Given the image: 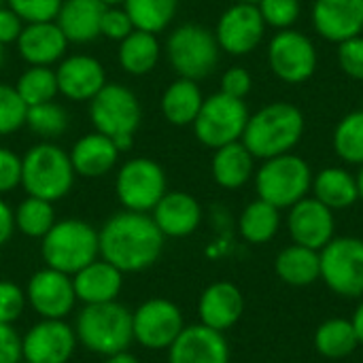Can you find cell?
<instances>
[{"label": "cell", "instance_id": "obj_1", "mask_svg": "<svg viewBox=\"0 0 363 363\" xmlns=\"http://www.w3.org/2000/svg\"><path fill=\"white\" fill-rule=\"evenodd\" d=\"M100 257L123 274H138L157 264L164 251V234L149 213L119 211L98 230Z\"/></svg>", "mask_w": 363, "mask_h": 363}, {"label": "cell", "instance_id": "obj_2", "mask_svg": "<svg viewBox=\"0 0 363 363\" xmlns=\"http://www.w3.org/2000/svg\"><path fill=\"white\" fill-rule=\"evenodd\" d=\"M306 130L304 113L291 102H270L255 111L245 128L242 145L255 160H270L291 153Z\"/></svg>", "mask_w": 363, "mask_h": 363}, {"label": "cell", "instance_id": "obj_3", "mask_svg": "<svg viewBox=\"0 0 363 363\" xmlns=\"http://www.w3.org/2000/svg\"><path fill=\"white\" fill-rule=\"evenodd\" d=\"M72 328L79 347L98 357H108L113 353L128 351L134 342L132 311L119 300L83 306Z\"/></svg>", "mask_w": 363, "mask_h": 363}, {"label": "cell", "instance_id": "obj_4", "mask_svg": "<svg viewBox=\"0 0 363 363\" xmlns=\"http://www.w3.org/2000/svg\"><path fill=\"white\" fill-rule=\"evenodd\" d=\"M74 179L68 151L51 140H38L21 155V187L28 196L55 204L70 194Z\"/></svg>", "mask_w": 363, "mask_h": 363}, {"label": "cell", "instance_id": "obj_5", "mask_svg": "<svg viewBox=\"0 0 363 363\" xmlns=\"http://www.w3.org/2000/svg\"><path fill=\"white\" fill-rule=\"evenodd\" d=\"M40 257L47 268L72 277L100 257L98 228L77 217L55 221L40 238Z\"/></svg>", "mask_w": 363, "mask_h": 363}, {"label": "cell", "instance_id": "obj_6", "mask_svg": "<svg viewBox=\"0 0 363 363\" xmlns=\"http://www.w3.org/2000/svg\"><path fill=\"white\" fill-rule=\"evenodd\" d=\"M89 119L96 132L111 136L117 149L125 153L134 147V134L143 119L140 100L130 87L106 83L89 100Z\"/></svg>", "mask_w": 363, "mask_h": 363}, {"label": "cell", "instance_id": "obj_7", "mask_svg": "<svg viewBox=\"0 0 363 363\" xmlns=\"http://www.w3.org/2000/svg\"><path fill=\"white\" fill-rule=\"evenodd\" d=\"M313 168L296 153H283L264 160L255 168V194L277 208H291L296 202L308 196L313 187Z\"/></svg>", "mask_w": 363, "mask_h": 363}, {"label": "cell", "instance_id": "obj_8", "mask_svg": "<svg viewBox=\"0 0 363 363\" xmlns=\"http://www.w3.org/2000/svg\"><path fill=\"white\" fill-rule=\"evenodd\" d=\"M168 64L172 70L191 81L208 77L219 64V43L215 32L200 23H183L174 28L164 45Z\"/></svg>", "mask_w": 363, "mask_h": 363}, {"label": "cell", "instance_id": "obj_9", "mask_svg": "<svg viewBox=\"0 0 363 363\" xmlns=\"http://www.w3.org/2000/svg\"><path fill=\"white\" fill-rule=\"evenodd\" d=\"M249 117L251 113L245 100L217 91L204 98L202 108L196 121L191 123V128H194L198 143L215 151L223 145L240 140Z\"/></svg>", "mask_w": 363, "mask_h": 363}, {"label": "cell", "instance_id": "obj_10", "mask_svg": "<svg viewBox=\"0 0 363 363\" xmlns=\"http://www.w3.org/2000/svg\"><path fill=\"white\" fill-rule=\"evenodd\" d=\"M166 191V172L151 157H130L117 170L115 196L125 211L151 213Z\"/></svg>", "mask_w": 363, "mask_h": 363}, {"label": "cell", "instance_id": "obj_11", "mask_svg": "<svg viewBox=\"0 0 363 363\" xmlns=\"http://www.w3.org/2000/svg\"><path fill=\"white\" fill-rule=\"evenodd\" d=\"M321 281L340 298H363V240L334 236L321 251Z\"/></svg>", "mask_w": 363, "mask_h": 363}, {"label": "cell", "instance_id": "obj_12", "mask_svg": "<svg viewBox=\"0 0 363 363\" xmlns=\"http://www.w3.org/2000/svg\"><path fill=\"white\" fill-rule=\"evenodd\" d=\"M183 328V311L168 298H149L132 311L134 342L147 351H168Z\"/></svg>", "mask_w": 363, "mask_h": 363}, {"label": "cell", "instance_id": "obj_13", "mask_svg": "<svg viewBox=\"0 0 363 363\" xmlns=\"http://www.w3.org/2000/svg\"><path fill=\"white\" fill-rule=\"evenodd\" d=\"M319 64V53L315 43L294 28L277 30L268 43V66L277 79L289 85L306 83Z\"/></svg>", "mask_w": 363, "mask_h": 363}, {"label": "cell", "instance_id": "obj_14", "mask_svg": "<svg viewBox=\"0 0 363 363\" xmlns=\"http://www.w3.org/2000/svg\"><path fill=\"white\" fill-rule=\"evenodd\" d=\"M77 349L74 328L66 319H38L21 334L23 363H70Z\"/></svg>", "mask_w": 363, "mask_h": 363}, {"label": "cell", "instance_id": "obj_15", "mask_svg": "<svg viewBox=\"0 0 363 363\" xmlns=\"http://www.w3.org/2000/svg\"><path fill=\"white\" fill-rule=\"evenodd\" d=\"M28 308L38 319H68L77 302L72 277L53 268H40L23 287Z\"/></svg>", "mask_w": 363, "mask_h": 363}, {"label": "cell", "instance_id": "obj_16", "mask_svg": "<svg viewBox=\"0 0 363 363\" xmlns=\"http://www.w3.org/2000/svg\"><path fill=\"white\" fill-rule=\"evenodd\" d=\"M266 28L268 26L264 23L257 4L236 2L221 13L213 32L221 51L240 57L249 55L262 45Z\"/></svg>", "mask_w": 363, "mask_h": 363}, {"label": "cell", "instance_id": "obj_17", "mask_svg": "<svg viewBox=\"0 0 363 363\" xmlns=\"http://www.w3.org/2000/svg\"><path fill=\"white\" fill-rule=\"evenodd\" d=\"M287 232L296 245L321 251L336 236V217L317 198L306 196L287 208Z\"/></svg>", "mask_w": 363, "mask_h": 363}, {"label": "cell", "instance_id": "obj_18", "mask_svg": "<svg viewBox=\"0 0 363 363\" xmlns=\"http://www.w3.org/2000/svg\"><path fill=\"white\" fill-rule=\"evenodd\" d=\"M57 91L72 102H89L108 81L102 62L87 53L64 55L55 66Z\"/></svg>", "mask_w": 363, "mask_h": 363}, {"label": "cell", "instance_id": "obj_19", "mask_svg": "<svg viewBox=\"0 0 363 363\" xmlns=\"http://www.w3.org/2000/svg\"><path fill=\"white\" fill-rule=\"evenodd\" d=\"M166 353L168 363H230V342L223 332L194 323L183 328Z\"/></svg>", "mask_w": 363, "mask_h": 363}, {"label": "cell", "instance_id": "obj_20", "mask_svg": "<svg viewBox=\"0 0 363 363\" xmlns=\"http://www.w3.org/2000/svg\"><path fill=\"white\" fill-rule=\"evenodd\" d=\"M311 21L328 43H345L363 34V0H315Z\"/></svg>", "mask_w": 363, "mask_h": 363}, {"label": "cell", "instance_id": "obj_21", "mask_svg": "<svg viewBox=\"0 0 363 363\" xmlns=\"http://www.w3.org/2000/svg\"><path fill=\"white\" fill-rule=\"evenodd\" d=\"M242 313H245V296L230 281H215L200 294L198 319L202 325L211 330L225 334L240 321Z\"/></svg>", "mask_w": 363, "mask_h": 363}, {"label": "cell", "instance_id": "obj_22", "mask_svg": "<svg viewBox=\"0 0 363 363\" xmlns=\"http://www.w3.org/2000/svg\"><path fill=\"white\" fill-rule=\"evenodd\" d=\"M149 215L164 238H187L202 223V206L187 191H166Z\"/></svg>", "mask_w": 363, "mask_h": 363}, {"label": "cell", "instance_id": "obj_23", "mask_svg": "<svg viewBox=\"0 0 363 363\" xmlns=\"http://www.w3.org/2000/svg\"><path fill=\"white\" fill-rule=\"evenodd\" d=\"M15 45L28 66H53L66 55L68 38L55 21H40L26 23Z\"/></svg>", "mask_w": 363, "mask_h": 363}, {"label": "cell", "instance_id": "obj_24", "mask_svg": "<svg viewBox=\"0 0 363 363\" xmlns=\"http://www.w3.org/2000/svg\"><path fill=\"white\" fill-rule=\"evenodd\" d=\"M74 174L83 179H100L106 177L111 170L117 168L121 151L117 149L115 140L100 132L83 134L74 140L68 151Z\"/></svg>", "mask_w": 363, "mask_h": 363}, {"label": "cell", "instance_id": "obj_25", "mask_svg": "<svg viewBox=\"0 0 363 363\" xmlns=\"http://www.w3.org/2000/svg\"><path fill=\"white\" fill-rule=\"evenodd\" d=\"M123 279L125 274L121 270L98 257L72 274L77 302H81L83 306L115 302L119 300V294L123 289Z\"/></svg>", "mask_w": 363, "mask_h": 363}, {"label": "cell", "instance_id": "obj_26", "mask_svg": "<svg viewBox=\"0 0 363 363\" xmlns=\"http://www.w3.org/2000/svg\"><path fill=\"white\" fill-rule=\"evenodd\" d=\"M211 174H213V181L223 189L228 191L240 189L255 174V157L242 145V140L223 145L213 151Z\"/></svg>", "mask_w": 363, "mask_h": 363}, {"label": "cell", "instance_id": "obj_27", "mask_svg": "<svg viewBox=\"0 0 363 363\" xmlns=\"http://www.w3.org/2000/svg\"><path fill=\"white\" fill-rule=\"evenodd\" d=\"M104 4L100 0H62L55 23L68 43L85 45L100 36V19Z\"/></svg>", "mask_w": 363, "mask_h": 363}, {"label": "cell", "instance_id": "obj_28", "mask_svg": "<svg viewBox=\"0 0 363 363\" xmlns=\"http://www.w3.org/2000/svg\"><path fill=\"white\" fill-rule=\"evenodd\" d=\"M202 102H204V94L200 89L198 81L177 77L164 89L162 100H160V108H162L164 119L170 125L185 128V125H191L196 121V117L202 108Z\"/></svg>", "mask_w": 363, "mask_h": 363}, {"label": "cell", "instance_id": "obj_29", "mask_svg": "<svg viewBox=\"0 0 363 363\" xmlns=\"http://www.w3.org/2000/svg\"><path fill=\"white\" fill-rule=\"evenodd\" d=\"M313 198L325 204L330 211H345L351 208L359 200L357 179L347 168L328 166L313 177Z\"/></svg>", "mask_w": 363, "mask_h": 363}, {"label": "cell", "instance_id": "obj_30", "mask_svg": "<svg viewBox=\"0 0 363 363\" xmlns=\"http://www.w3.org/2000/svg\"><path fill=\"white\" fill-rule=\"evenodd\" d=\"M274 272L289 287H308L321 279L319 251L294 242L274 257Z\"/></svg>", "mask_w": 363, "mask_h": 363}, {"label": "cell", "instance_id": "obj_31", "mask_svg": "<svg viewBox=\"0 0 363 363\" xmlns=\"http://www.w3.org/2000/svg\"><path fill=\"white\" fill-rule=\"evenodd\" d=\"M162 57V43L157 34L134 30L119 43L117 60L123 72L132 77H145L155 70L157 62Z\"/></svg>", "mask_w": 363, "mask_h": 363}, {"label": "cell", "instance_id": "obj_32", "mask_svg": "<svg viewBox=\"0 0 363 363\" xmlns=\"http://www.w3.org/2000/svg\"><path fill=\"white\" fill-rule=\"evenodd\" d=\"M281 230V208L270 202L255 198L249 202L238 217V232L249 245H266Z\"/></svg>", "mask_w": 363, "mask_h": 363}, {"label": "cell", "instance_id": "obj_33", "mask_svg": "<svg viewBox=\"0 0 363 363\" xmlns=\"http://www.w3.org/2000/svg\"><path fill=\"white\" fill-rule=\"evenodd\" d=\"M313 342L317 353L325 359H345L353 355L359 347V338L355 334L351 319H342V317H332L323 321L317 328Z\"/></svg>", "mask_w": 363, "mask_h": 363}, {"label": "cell", "instance_id": "obj_34", "mask_svg": "<svg viewBox=\"0 0 363 363\" xmlns=\"http://www.w3.org/2000/svg\"><path fill=\"white\" fill-rule=\"evenodd\" d=\"M57 221L53 202L26 196L15 208V230L32 240H40Z\"/></svg>", "mask_w": 363, "mask_h": 363}, {"label": "cell", "instance_id": "obj_35", "mask_svg": "<svg viewBox=\"0 0 363 363\" xmlns=\"http://www.w3.org/2000/svg\"><path fill=\"white\" fill-rule=\"evenodd\" d=\"M123 9L136 30L160 34L172 23L179 11V0H125Z\"/></svg>", "mask_w": 363, "mask_h": 363}, {"label": "cell", "instance_id": "obj_36", "mask_svg": "<svg viewBox=\"0 0 363 363\" xmlns=\"http://www.w3.org/2000/svg\"><path fill=\"white\" fill-rule=\"evenodd\" d=\"M26 128L34 136H38L40 140L55 143L70 128V113L60 102H55V100H49V102H43V104H34V106H28Z\"/></svg>", "mask_w": 363, "mask_h": 363}, {"label": "cell", "instance_id": "obj_37", "mask_svg": "<svg viewBox=\"0 0 363 363\" xmlns=\"http://www.w3.org/2000/svg\"><path fill=\"white\" fill-rule=\"evenodd\" d=\"M332 147L336 155L351 164L362 166L363 164V111L357 108L353 113H347L332 134Z\"/></svg>", "mask_w": 363, "mask_h": 363}, {"label": "cell", "instance_id": "obj_38", "mask_svg": "<svg viewBox=\"0 0 363 363\" xmlns=\"http://www.w3.org/2000/svg\"><path fill=\"white\" fill-rule=\"evenodd\" d=\"M15 89L28 106L55 100V96L60 94L55 68H51V66H28L19 74Z\"/></svg>", "mask_w": 363, "mask_h": 363}, {"label": "cell", "instance_id": "obj_39", "mask_svg": "<svg viewBox=\"0 0 363 363\" xmlns=\"http://www.w3.org/2000/svg\"><path fill=\"white\" fill-rule=\"evenodd\" d=\"M28 104L17 94L15 85L0 81V136H11L26 125Z\"/></svg>", "mask_w": 363, "mask_h": 363}, {"label": "cell", "instance_id": "obj_40", "mask_svg": "<svg viewBox=\"0 0 363 363\" xmlns=\"http://www.w3.org/2000/svg\"><path fill=\"white\" fill-rule=\"evenodd\" d=\"M257 9L264 17V23L274 30H289L300 19L302 4L300 0H259Z\"/></svg>", "mask_w": 363, "mask_h": 363}, {"label": "cell", "instance_id": "obj_41", "mask_svg": "<svg viewBox=\"0 0 363 363\" xmlns=\"http://www.w3.org/2000/svg\"><path fill=\"white\" fill-rule=\"evenodd\" d=\"M4 2L23 23L55 21L62 6V0H4Z\"/></svg>", "mask_w": 363, "mask_h": 363}, {"label": "cell", "instance_id": "obj_42", "mask_svg": "<svg viewBox=\"0 0 363 363\" xmlns=\"http://www.w3.org/2000/svg\"><path fill=\"white\" fill-rule=\"evenodd\" d=\"M28 308L26 291L13 281H0V323H15L23 317Z\"/></svg>", "mask_w": 363, "mask_h": 363}, {"label": "cell", "instance_id": "obj_43", "mask_svg": "<svg viewBox=\"0 0 363 363\" xmlns=\"http://www.w3.org/2000/svg\"><path fill=\"white\" fill-rule=\"evenodd\" d=\"M136 28L128 15V11L123 9V4L119 6H104L102 11V19H100V36L121 43L128 34H132Z\"/></svg>", "mask_w": 363, "mask_h": 363}, {"label": "cell", "instance_id": "obj_44", "mask_svg": "<svg viewBox=\"0 0 363 363\" xmlns=\"http://www.w3.org/2000/svg\"><path fill=\"white\" fill-rule=\"evenodd\" d=\"M338 66L347 77L363 81V34L338 45Z\"/></svg>", "mask_w": 363, "mask_h": 363}, {"label": "cell", "instance_id": "obj_45", "mask_svg": "<svg viewBox=\"0 0 363 363\" xmlns=\"http://www.w3.org/2000/svg\"><path fill=\"white\" fill-rule=\"evenodd\" d=\"M21 187V155L9 147H0V196Z\"/></svg>", "mask_w": 363, "mask_h": 363}, {"label": "cell", "instance_id": "obj_46", "mask_svg": "<svg viewBox=\"0 0 363 363\" xmlns=\"http://www.w3.org/2000/svg\"><path fill=\"white\" fill-rule=\"evenodd\" d=\"M251 87H253V77L242 66H232L221 74V89L219 91H223L232 98L245 100L251 91Z\"/></svg>", "mask_w": 363, "mask_h": 363}, {"label": "cell", "instance_id": "obj_47", "mask_svg": "<svg viewBox=\"0 0 363 363\" xmlns=\"http://www.w3.org/2000/svg\"><path fill=\"white\" fill-rule=\"evenodd\" d=\"M0 363H21V334L11 323H0Z\"/></svg>", "mask_w": 363, "mask_h": 363}, {"label": "cell", "instance_id": "obj_48", "mask_svg": "<svg viewBox=\"0 0 363 363\" xmlns=\"http://www.w3.org/2000/svg\"><path fill=\"white\" fill-rule=\"evenodd\" d=\"M23 26H26V23H23L6 4L0 6V43H2L4 47L11 45V43H17V38H19Z\"/></svg>", "mask_w": 363, "mask_h": 363}, {"label": "cell", "instance_id": "obj_49", "mask_svg": "<svg viewBox=\"0 0 363 363\" xmlns=\"http://www.w3.org/2000/svg\"><path fill=\"white\" fill-rule=\"evenodd\" d=\"M15 232V208L0 196V247H4Z\"/></svg>", "mask_w": 363, "mask_h": 363}, {"label": "cell", "instance_id": "obj_50", "mask_svg": "<svg viewBox=\"0 0 363 363\" xmlns=\"http://www.w3.org/2000/svg\"><path fill=\"white\" fill-rule=\"evenodd\" d=\"M102 363H140V359L128 349V351H119V353H113L108 357H102Z\"/></svg>", "mask_w": 363, "mask_h": 363}, {"label": "cell", "instance_id": "obj_51", "mask_svg": "<svg viewBox=\"0 0 363 363\" xmlns=\"http://www.w3.org/2000/svg\"><path fill=\"white\" fill-rule=\"evenodd\" d=\"M351 323H353V328H355V334H357V338H359V345H363V298L362 302L357 304L353 317H351Z\"/></svg>", "mask_w": 363, "mask_h": 363}, {"label": "cell", "instance_id": "obj_52", "mask_svg": "<svg viewBox=\"0 0 363 363\" xmlns=\"http://www.w3.org/2000/svg\"><path fill=\"white\" fill-rule=\"evenodd\" d=\"M357 189H359V200H363V164L359 166V172H357Z\"/></svg>", "mask_w": 363, "mask_h": 363}, {"label": "cell", "instance_id": "obj_53", "mask_svg": "<svg viewBox=\"0 0 363 363\" xmlns=\"http://www.w3.org/2000/svg\"><path fill=\"white\" fill-rule=\"evenodd\" d=\"M104 6H119V4H123L125 0H100Z\"/></svg>", "mask_w": 363, "mask_h": 363}, {"label": "cell", "instance_id": "obj_54", "mask_svg": "<svg viewBox=\"0 0 363 363\" xmlns=\"http://www.w3.org/2000/svg\"><path fill=\"white\" fill-rule=\"evenodd\" d=\"M4 62H6V51H4V45L0 43V70H2Z\"/></svg>", "mask_w": 363, "mask_h": 363}, {"label": "cell", "instance_id": "obj_55", "mask_svg": "<svg viewBox=\"0 0 363 363\" xmlns=\"http://www.w3.org/2000/svg\"><path fill=\"white\" fill-rule=\"evenodd\" d=\"M236 2H249V4H257L259 0H236Z\"/></svg>", "mask_w": 363, "mask_h": 363}, {"label": "cell", "instance_id": "obj_56", "mask_svg": "<svg viewBox=\"0 0 363 363\" xmlns=\"http://www.w3.org/2000/svg\"><path fill=\"white\" fill-rule=\"evenodd\" d=\"M2 4H4V0H0V6H2Z\"/></svg>", "mask_w": 363, "mask_h": 363}, {"label": "cell", "instance_id": "obj_57", "mask_svg": "<svg viewBox=\"0 0 363 363\" xmlns=\"http://www.w3.org/2000/svg\"><path fill=\"white\" fill-rule=\"evenodd\" d=\"M362 111H363V96H362Z\"/></svg>", "mask_w": 363, "mask_h": 363}]
</instances>
